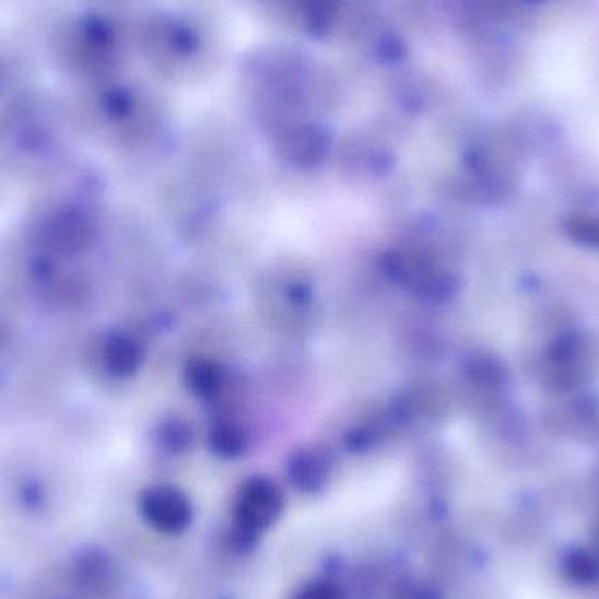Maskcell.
I'll return each instance as SVG.
<instances>
[{"label":"cell","mask_w":599,"mask_h":599,"mask_svg":"<svg viewBox=\"0 0 599 599\" xmlns=\"http://www.w3.org/2000/svg\"><path fill=\"white\" fill-rule=\"evenodd\" d=\"M160 39H162V51L165 57L174 63H186L193 60L202 49V37L197 27H193L188 20L165 19L160 23Z\"/></svg>","instance_id":"cell-4"},{"label":"cell","mask_w":599,"mask_h":599,"mask_svg":"<svg viewBox=\"0 0 599 599\" xmlns=\"http://www.w3.org/2000/svg\"><path fill=\"white\" fill-rule=\"evenodd\" d=\"M113 362H115L116 368H133L137 362V353L133 351V348H130L128 344H119L113 353Z\"/></svg>","instance_id":"cell-7"},{"label":"cell","mask_w":599,"mask_h":599,"mask_svg":"<svg viewBox=\"0 0 599 599\" xmlns=\"http://www.w3.org/2000/svg\"><path fill=\"white\" fill-rule=\"evenodd\" d=\"M330 137L319 125L296 124L281 136V148L290 158L302 164H316L327 155Z\"/></svg>","instance_id":"cell-3"},{"label":"cell","mask_w":599,"mask_h":599,"mask_svg":"<svg viewBox=\"0 0 599 599\" xmlns=\"http://www.w3.org/2000/svg\"><path fill=\"white\" fill-rule=\"evenodd\" d=\"M247 83L279 104H300L309 97L318 66L309 55L290 46H265L244 58L240 67Z\"/></svg>","instance_id":"cell-1"},{"label":"cell","mask_w":599,"mask_h":599,"mask_svg":"<svg viewBox=\"0 0 599 599\" xmlns=\"http://www.w3.org/2000/svg\"><path fill=\"white\" fill-rule=\"evenodd\" d=\"M191 388L197 389L203 397L216 392L221 386V374L218 366L208 362L195 363L190 368Z\"/></svg>","instance_id":"cell-6"},{"label":"cell","mask_w":599,"mask_h":599,"mask_svg":"<svg viewBox=\"0 0 599 599\" xmlns=\"http://www.w3.org/2000/svg\"><path fill=\"white\" fill-rule=\"evenodd\" d=\"M368 54L375 62L383 63L386 67L400 66L409 57V45L401 37L400 32L392 27L375 28L371 32L368 40Z\"/></svg>","instance_id":"cell-5"},{"label":"cell","mask_w":599,"mask_h":599,"mask_svg":"<svg viewBox=\"0 0 599 599\" xmlns=\"http://www.w3.org/2000/svg\"><path fill=\"white\" fill-rule=\"evenodd\" d=\"M300 28L313 39H327L344 13V0H293Z\"/></svg>","instance_id":"cell-2"}]
</instances>
